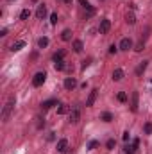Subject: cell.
<instances>
[{
	"instance_id": "obj_1",
	"label": "cell",
	"mask_w": 152,
	"mask_h": 154,
	"mask_svg": "<svg viewBox=\"0 0 152 154\" xmlns=\"http://www.w3.org/2000/svg\"><path fill=\"white\" fill-rule=\"evenodd\" d=\"M13 108H14V99L11 97L7 102H5V106H4V109H2V120L4 122H7L9 120V116H11V111H13Z\"/></svg>"
},
{
	"instance_id": "obj_2",
	"label": "cell",
	"mask_w": 152,
	"mask_h": 154,
	"mask_svg": "<svg viewBox=\"0 0 152 154\" xmlns=\"http://www.w3.org/2000/svg\"><path fill=\"white\" fill-rule=\"evenodd\" d=\"M45 81H47V74H45V72H38L36 75L32 77V86H36V88H38V86H41Z\"/></svg>"
},
{
	"instance_id": "obj_3",
	"label": "cell",
	"mask_w": 152,
	"mask_h": 154,
	"mask_svg": "<svg viewBox=\"0 0 152 154\" xmlns=\"http://www.w3.org/2000/svg\"><path fill=\"white\" fill-rule=\"evenodd\" d=\"M109 29H111V22H109L108 18H104V20L100 22V27H99L100 34H108V32H109Z\"/></svg>"
},
{
	"instance_id": "obj_4",
	"label": "cell",
	"mask_w": 152,
	"mask_h": 154,
	"mask_svg": "<svg viewBox=\"0 0 152 154\" xmlns=\"http://www.w3.org/2000/svg\"><path fill=\"white\" fill-rule=\"evenodd\" d=\"M97 95H99V90H91V91H90V95H88V100H86V106H88V108L95 104V100H97Z\"/></svg>"
},
{
	"instance_id": "obj_5",
	"label": "cell",
	"mask_w": 152,
	"mask_h": 154,
	"mask_svg": "<svg viewBox=\"0 0 152 154\" xmlns=\"http://www.w3.org/2000/svg\"><path fill=\"white\" fill-rule=\"evenodd\" d=\"M45 16H47V5L45 4H39L38 9H36V18L38 20H43Z\"/></svg>"
},
{
	"instance_id": "obj_6",
	"label": "cell",
	"mask_w": 152,
	"mask_h": 154,
	"mask_svg": "<svg viewBox=\"0 0 152 154\" xmlns=\"http://www.w3.org/2000/svg\"><path fill=\"white\" fill-rule=\"evenodd\" d=\"M131 109L134 113L138 111V91H132L131 93Z\"/></svg>"
},
{
	"instance_id": "obj_7",
	"label": "cell",
	"mask_w": 152,
	"mask_h": 154,
	"mask_svg": "<svg viewBox=\"0 0 152 154\" xmlns=\"http://www.w3.org/2000/svg\"><path fill=\"white\" fill-rule=\"evenodd\" d=\"M138 145H140V140L136 138L131 145H125V152H127V154H134V152H136V149H138Z\"/></svg>"
},
{
	"instance_id": "obj_8",
	"label": "cell",
	"mask_w": 152,
	"mask_h": 154,
	"mask_svg": "<svg viewBox=\"0 0 152 154\" xmlns=\"http://www.w3.org/2000/svg\"><path fill=\"white\" fill-rule=\"evenodd\" d=\"M131 47H132V41H131L129 38H123L122 41H120V45H118V48H120V50H129Z\"/></svg>"
},
{
	"instance_id": "obj_9",
	"label": "cell",
	"mask_w": 152,
	"mask_h": 154,
	"mask_svg": "<svg viewBox=\"0 0 152 154\" xmlns=\"http://www.w3.org/2000/svg\"><path fill=\"white\" fill-rule=\"evenodd\" d=\"M52 106H59V102H57V99H50V100H45L43 104H41V108L47 111V109H50Z\"/></svg>"
},
{
	"instance_id": "obj_10",
	"label": "cell",
	"mask_w": 152,
	"mask_h": 154,
	"mask_svg": "<svg viewBox=\"0 0 152 154\" xmlns=\"http://www.w3.org/2000/svg\"><path fill=\"white\" fill-rule=\"evenodd\" d=\"M77 86V81L74 79V77H68V79H65V88L66 90H74Z\"/></svg>"
},
{
	"instance_id": "obj_11",
	"label": "cell",
	"mask_w": 152,
	"mask_h": 154,
	"mask_svg": "<svg viewBox=\"0 0 152 154\" xmlns=\"http://www.w3.org/2000/svg\"><path fill=\"white\" fill-rule=\"evenodd\" d=\"M79 118H81V111H79V109H72V111H70V122H72V124H77Z\"/></svg>"
},
{
	"instance_id": "obj_12",
	"label": "cell",
	"mask_w": 152,
	"mask_h": 154,
	"mask_svg": "<svg viewBox=\"0 0 152 154\" xmlns=\"http://www.w3.org/2000/svg\"><path fill=\"white\" fill-rule=\"evenodd\" d=\"M66 149H68V140H65V138L59 140V142H57V151H59V152H65Z\"/></svg>"
},
{
	"instance_id": "obj_13",
	"label": "cell",
	"mask_w": 152,
	"mask_h": 154,
	"mask_svg": "<svg viewBox=\"0 0 152 154\" xmlns=\"http://www.w3.org/2000/svg\"><path fill=\"white\" fill-rule=\"evenodd\" d=\"M25 47V41L23 39H20V41H16V43H13V47H11V50L13 52H18V50H22Z\"/></svg>"
},
{
	"instance_id": "obj_14",
	"label": "cell",
	"mask_w": 152,
	"mask_h": 154,
	"mask_svg": "<svg viewBox=\"0 0 152 154\" xmlns=\"http://www.w3.org/2000/svg\"><path fill=\"white\" fill-rule=\"evenodd\" d=\"M147 65H149V61H141V63H140V66L136 68V75H141V74L147 70Z\"/></svg>"
},
{
	"instance_id": "obj_15",
	"label": "cell",
	"mask_w": 152,
	"mask_h": 154,
	"mask_svg": "<svg viewBox=\"0 0 152 154\" xmlns=\"http://www.w3.org/2000/svg\"><path fill=\"white\" fill-rule=\"evenodd\" d=\"M123 79V70L122 68H116L113 72V81H122Z\"/></svg>"
},
{
	"instance_id": "obj_16",
	"label": "cell",
	"mask_w": 152,
	"mask_h": 154,
	"mask_svg": "<svg viewBox=\"0 0 152 154\" xmlns=\"http://www.w3.org/2000/svg\"><path fill=\"white\" fill-rule=\"evenodd\" d=\"M125 22H127L129 25H134V23H136V16H134V13H127V14H125Z\"/></svg>"
},
{
	"instance_id": "obj_17",
	"label": "cell",
	"mask_w": 152,
	"mask_h": 154,
	"mask_svg": "<svg viewBox=\"0 0 152 154\" xmlns=\"http://www.w3.org/2000/svg\"><path fill=\"white\" fill-rule=\"evenodd\" d=\"M61 39H63V41H70V39H72V31H70V29H65V31L61 32Z\"/></svg>"
},
{
	"instance_id": "obj_18",
	"label": "cell",
	"mask_w": 152,
	"mask_h": 154,
	"mask_svg": "<svg viewBox=\"0 0 152 154\" xmlns=\"http://www.w3.org/2000/svg\"><path fill=\"white\" fill-rule=\"evenodd\" d=\"M82 48H84L82 41H81V39H75V41H74V52H77V54H79V52H82Z\"/></svg>"
},
{
	"instance_id": "obj_19",
	"label": "cell",
	"mask_w": 152,
	"mask_h": 154,
	"mask_svg": "<svg viewBox=\"0 0 152 154\" xmlns=\"http://www.w3.org/2000/svg\"><path fill=\"white\" fill-rule=\"evenodd\" d=\"M54 68L61 72V70H65V68H66V65H65V61H63V59H59V61H54Z\"/></svg>"
},
{
	"instance_id": "obj_20",
	"label": "cell",
	"mask_w": 152,
	"mask_h": 154,
	"mask_svg": "<svg viewBox=\"0 0 152 154\" xmlns=\"http://www.w3.org/2000/svg\"><path fill=\"white\" fill-rule=\"evenodd\" d=\"M70 111V108L66 106V104H59V108H57V115H66Z\"/></svg>"
},
{
	"instance_id": "obj_21",
	"label": "cell",
	"mask_w": 152,
	"mask_h": 154,
	"mask_svg": "<svg viewBox=\"0 0 152 154\" xmlns=\"http://www.w3.org/2000/svg\"><path fill=\"white\" fill-rule=\"evenodd\" d=\"M100 120H104V122H113V115H111L109 111H106V113L100 115Z\"/></svg>"
},
{
	"instance_id": "obj_22",
	"label": "cell",
	"mask_w": 152,
	"mask_h": 154,
	"mask_svg": "<svg viewBox=\"0 0 152 154\" xmlns=\"http://www.w3.org/2000/svg\"><path fill=\"white\" fill-rule=\"evenodd\" d=\"M38 47H39V48H45V47H48V38H45V36H43V38H39V39H38Z\"/></svg>"
},
{
	"instance_id": "obj_23",
	"label": "cell",
	"mask_w": 152,
	"mask_h": 154,
	"mask_svg": "<svg viewBox=\"0 0 152 154\" xmlns=\"http://www.w3.org/2000/svg\"><path fill=\"white\" fill-rule=\"evenodd\" d=\"M29 16H31V11H29V9H23V11L20 13V20H29Z\"/></svg>"
},
{
	"instance_id": "obj_24",
	"label": "cell",
	"mask_w": 152,
	"mask_h": 154,
	"mask_svg": "<svg viewBox=\"0 0 152 154\" xmlns=\"http://www.w3.org/2000/svg\"><path fill=\"white\" fill-rule=\"evenodd\" d=\"M63 57H65V50H59V52H56V54L52 56L54 61H59V59H63Z\"/></svg>"
},
{
	"instance_id": "obj_25",
	"label": "cell",
	"mask_w": 152,
	"mask_h": 154,
	"mask_svg": "<svg viewBox=\"0 0 152 154\" xmlns=\"http://www.w3.org/2000/svg\"><path fill=\"white\" fill-rule=\"evenodd\" d=\"M116 99H118L120 102H127V93H125V91H120V93L116 95Z\"/></svg>"
},
{
	"instance_id": "obj_26",
	"label": "cell",
	"mask_w": 152,
	"mask_h": 154,
	"mask_svg": "<svg viewBox=\"0 0 152 154\" xmlns=\"http://www.w3.org/2000/svg\"><path fill=\"white\" fill-rule=\"evenodd\" d=\"M143 131H145V134H152V124L150 122H147V124L143 125Z\"/></svg>"
},
{
	"instance_id": "obj_27",
	"label": "cell",
	"mask_w": 152,
	"mask_h": 154,
	"mask_svg": "<svg viewBox=\"0 0 152 154\" xmlns=\"http://www.w3.org/2000/svg\"><path fill=\"white\" fill-rule=\"evenodd\" d=\"M97 147H99V142H97V140H91V142L88 143V149H90V151H93V149H97Z\"/></svg>"
},
{
	"instance_id": "obj_28",
	"label": "cell",
	"mask_w": 152,
	"mask_h": 154,
	"mask_svg": "<svg viewBox=\"0 0 152 154\" xmlns=\"http://www.w3.org/2000/svg\"><path fill=\"white\" fill-rule=\"evenodd\" d=\"M50 23H52V25L57 23V13H52V14H50Z\"/></svg>"
},
{
	"instance_id": "obj_29",
	"label": "cell",
	"mask_w": 152,
	"mask_h": 154,
	"mask_svg": "<svg viewBox=\"0 0 152 154\" xmlns=\"http://www.w3.org/2000/svg\"><path fill=\"white\" fill-rule=\"evenodd\" d=\"M79 4H81V5H82L84 9H90V7H91V4H90L88 0H79Z\"/></svg>"
},
{
	"instance_id": "obj_30",
	"label": "cell",
	"mask_w": 152,
	"mask_h": 154,
	"mask_svg": "<svg viewBox=\"0 0 152 154\" xmlns=\"http://www.w3.org/2000/svg\"><path fill=\"white\" fill-rule=\"evenodd\" d=\"M106 147L111 151V149H114V140H108V143H106Z\"/></svg>"
},
{
	"instance_id": "obj_31",
	"label": "cell",
	"mask_w": 152,
	"mask_h": 154,
	"mask_svg": "<svg viewBox=\"0 0 152 154\" xmlns=\"http://www.w3.org/2000/svg\"><path fill=\"white\" fill-rule=\"evenodd\" d=\"M93 14H95V9H93V5H91V7L88 9V14H86V18H91Z\"/></svg>"
},
{
	"instance_id": "obj_32",
	"label": "cell",
	"mask_w": 152,
	"mask_h": 154,
	"mask_svg": "<svg viewBox=\"0 0 152 154\" xmlns=\"http://www.w3.org/2000/svg\"><path fill=\"white\" fill-rule=\"evenodd\" d=\"M143 47H145V45H143V41H140V43L136 45V48H134V50H136V52H141V50H143Z\"/></svg>"
},
{
	"instance_id": "obj_33",
	"label": "cell",
	"mask_w": 152,
	"mask_h": 154,
	"mask_svg": "<svg viewBox=\"0 0 152 154\" xmlns=\"http://www.w3.org/2000/svg\"><path fill=\"white\" fill-rule=\"evenodd\" d=\"M36 120H38V129H41L45 125V118H36Z\"/></svg>"
},
{
	"instance_id": "obj_34",
	"label": "cell",
	"mask_w": 152,
	"mask_h": 154,
	"mask_svg": "<svg viewBox=\"0 0 152 154\" xmlns=\"http://www.w3.org/2000/svg\"><path fill=\"white\" fill-rule=\"evenodd\" d=\"M90 63H91V59H84V61H82V68H86V66H90Z\"/></svg>"
},
{
	"instance_id": "obj_35",
	"label": "cell",
	"mask_w": 152,
	"mask_h": 154,
	"mask_svg": "<svg viewBox=\"0 0 152 154\" xmlns=\"http://www.w3.org/2000/svg\"><path fill=\"white\" fill-rule=\"evenodd\" d=\"M116 50H118V47H114V45H111V47H109V54H114Z\"/></svg>"
},
{
	"instance_id": "obj_36",
	"label": "cell",
	"mask_w": 152,
	"mask_h": 154,
	"mask_svg": "<svg viewBox=\"0 0 152 154\" xmlns=\"http://www.w3.org/2000/svg\"><path fill=\"white\" fill-rule=\"evenodd\" d=\"M122 138H123V142H127V140H129V133H127V131H125V133H123V136H122Z\"/></svg>"
},
{
	"instance_id": "obj_37",
	"label": "cell",
	"mask_w": 152,
	"mask_h": 154,
	"mask_svg": "<svg viewBox=\"0 0 152 154\" xmlns=\"http://www.w3.org/2000/svg\"><path fill=\"white\" fill-rule=\"evenodd\" d=\"M61 2H65V4H68V2H72V0H61Z\"/></svg>"
}]
</instances>
